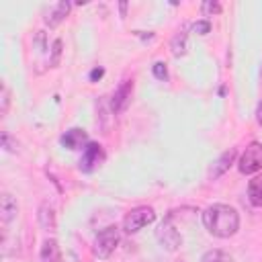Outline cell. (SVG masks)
<instances>
[{"instance_id":"1","label":"cell","mask_w":262,"mask_h":262,"mask_svg":"<svg viewBox=\"0 0 262 262\" xmlns=\"http://www.w3.org/2000/svg\"><path fill=\"white\" fill-rule=\"evenodd\" d=\"M203 223L207 231L215 237H231L237 227H239V215L233 207L217 203L205 209L203 213Z\"/></svg>"},{"instance_id":"2","label":"cell","mask_w":262,"mask_h":262,"mask_svg":"<svg viewBox=\"0 0 262 262\" xmlns=\"http://www.w3.org/2000/svg\"><path fill=\"white\" fill-rule=\"evenodd\" d=\"M119 239H121L119 227H115V225L104 227L102 231L96 233V237H94V248H92V250H94V254H96L98 258H108V256L117 250Z\"/></svg>"},{"instance_id":"3","label":"cell","mask_w":262,"mask_h":262,"mask_svg":"<svg viewBox=\"0 0 262 262\" xmlns=\"http://www.w3.org/2000/svg\"><path fill=\"white\" fill-rule=\"evenodd\" d=\"M156 219V213L151 207H135L131 209L125 219H123V229L127 233H137L139 229H143L145 225H149Z\"/></svg>"},{"instance_id":"4","label":"cell","mask_w":262,"mask_h":262,"mask_svg":"<svg viewBox=\"0 0 262 262\" xmlns=\"http://www.w3.org/2000/svg\"><path fill=\"white\" fill-rule=\"evenodd\" d=\"M237 168L242 174H254V172L262 170V143L252 141L239 156Z\"/></svg>"},{"instance_id":"5","label":"cell","mask_w":262,"mask_h":262,"mask_svg":"<svg viewBox=\"0 0 262 262\" xmlns=\"http://www.w3.org/2000/svg\"><path fill=\"white\" fill-rule=\"evenodd\" d=\"M104 158H106V156H104L102 145H98V143H88V145L84 147V151H82V158H80V170L86 172V174H90V172H94L96 168L102 166Z\"/></svg>"},{"instance_id":"6","label":"cell","mask_w":262,"mask_h":262,"mask_svg":"<svg viewBox=\"0 0 262 262\" xmlns=\"http://www.w3.org/2000/svg\"><path fill=\"white\" fill-rule=\"evenodd\" d=\"M158 239L162 242V246H164L166 250H176V248L180 246V242H182L180 233L172 227L170 219H166V221L158 227Z\"/></svg>"},{"instance_id":"7","label":"cell","mask_w":262,"mask_h":262,"mask_svg":"<svg viewBox=\"0 0 262 262\" xmlns=\"http://www.w3.org/2000/svg\"><path fill=\"white\" fill-rule=\"evenodd\" d=\"M61 143H63V147H68V149H82L84 145H88V135H86L84 129L74 127V129H68V131L61 135Z\"/></svg>"},{"instance_id":"8","label":"cell","mask_w":262,"mask_h":262,"mask_svg":"<svg viewBox=\"0 0 262 262\" xmlns=\"http://www.w3.org/2000/svg\"><path fill=\"white\" fill-rule=\"evenodd\" d=\"M68 12H70V2H55L49 8H45V23L53 29L68 16Z\"/></svg>"},{"instance_id":"9","label":"cell","mask_w":262,"mask_h":262,"mask_svg":"<svg viewBox=\"0 0 262 262\" xmlns=\"http://www.w3.org/2000/svg\"><path fill=\"white\" fill-rule=\"evenodd\" d=\"M131 90H133V84L131 80H125L113 94V111L115 113H123L129 104V98H131Z\"/></svg>"},{"instance_id":"10","label":"cell","mask_w":262,"mask_h":262,"mask_svg":"<svg viewBox=\"0 0 262 262\" xmlns=\"http://www.w3.org/2000/svg\"><path fill=\"white\" fill-rule=\"evenodd\" d=\"M235 156H237V149H227V151H223L221 156H219V160L211 166V170H209V176L211 178H219L221 174H225L227 170H229V166L235 162Z\"/></svg>"},{"instance_id":"11","label":"cell","mask_w":262,"mask_h":262,"mask_svg":"<svg viewBox=\"0 0 262 262\" xmlns=\"http://www.w3.org/2000/svg\"><path fill=\"white\" fill-rule=\"evenodd\" d=\"M41 262H61V250L55 239H45L41 246Z\"/></svg>"},{"instance_id":"12","label":"cell","mask_w":262,"mask_h":262,"mask_svg":"<svg viewBox=\"0 0 262 262\" xmlns=\"http://www.w3.org/2000/svg\"><path fill=\"white\" fill-rule=\"evenodd\" d=\"M248 199L254 207H262V174H256L248 184Z\"/></svg>"},{"instance_id":"13","label":"cell","mask_w":262,"mask_h":262,"mask_svg":"<svg viewBox=\"0 0 262 262\" xmlns=\"http://www.w3.org/2000/svg\"><path fill=\"white\" fill-rule=\"evenodd\" d=\"M0 211H2V221H4V223H8V221L14 217V213H16V203H14V199H12L10 194H2V199H0Z\"/></svg>"},{"instance_id":"14","label":"cell","mask_w":262,"mask_h":262,"mask_svg":"<svg viewBox=\"0 0 262 262\" xmlns=\"http://www.w3.org/2000/svg\"><path fill=\"white\" fill-rule=\"evenodd\" d=\"M172 53L176 57H180V55L186 53V33L184 31H180V33L174 35V39H172Z\"/></svg>"},{"instance_id":"15","label":"cell","mask_w":262,"mask_h":262,"mask_svg":"<svg viewBox=\"0 0 262 262\" xmlns=\"http://www.w3.org/2000/svg\"><path fill=\"white\" fill-rule=\"evenodd\" d=\"M201 262H233L231 256L223 250H209L207 254H203Z\"/></svg>"},{"instance_id":"16","label":"cell","mask_w":262,"mask_h":262,"mask_svg":"<svg viewBox=\"0 0 262 262\" xmlns=\"http://www.w3.org/2000/svg\"><path fill=\"white\" fill-rule=\"evenodd\" d=\"M154 76H156L158 80H166V76H168V72H166V63L156 61V63H154Z\"/></svg>"},{"instance_id":"17","label":"cell","mask_w":262,"mask_h":262,"mask_svg":"<svg viewBox=\"0 0 262 262\" xmlns=\"http://www.w3.org/2000/svg\"><path fill=\"white\" fill-rule=\"evenodd\" d=\"M217 12H221V4H217V2H205L203 4V14H217Z\"/></svg>"},{"instance_id":"18","label":"cell","mask_w":262,"mask_h":262,"mask_svg":"<svg viewBox=\"0 0 262 262\" xmlns=\"http://www.w3.org/2000/svg\"><path fill=\"white\" fill-rule=\"evenodd\" d=\"M192 29H194L199 35H207L209 29H211V23H209V20H199V23L192 25Z\"/></svg>"},{"instance_id":"19","label":"cell","mask_w":262,"mask_h":262,"mask_svg":"<svg viewBox=\"0 0 262 262\" xmlns=\"http://www.w3.org/2000/svg\"><path fill=\"white\" fill-rule=\"evenodd\" d=\"M59 53H61V41L57 39L53 43V59H51V66H57V59H59Z\"/></svg>"},{"instance_id":"20","label":"cell","mask_w":262,"mask_h":262,"mask_svg":"<svg viewBox=\"0 0 262 262\" xmlns=\"http://www.w3.org/2000/svg\"><path fill=\"white\" fill-rule=\"evenodd\" d=\"M8 96H10V94H8V88H6V86H2V115L8 111V100H10Z\"/></svg>"},{"instance_id":"21","label":"cell","mask_w":262,"mask_h":262,"mask_svg":"<svg viewBox=\"0 0 262 262\" xmlns=\"http://www.w3.org/2000/svg\"><path fill=\"white\" fill-rule=\"evenodd\" d=\"M256 121L258 125H262V100L258 102V108H256Z\"/></svg>"},{"instance_id":"22","label":"cell","mask_w":262,"mask_h":262,"mask_svg":"<svg viewBox=\"0 0 262 262\" xmlns=\"http://www.w3.org/2000/svg\"><path fill=\"white\" fill-rule=\"evenodd\" d=\"M100 74H102V70H94V72H92V78H96V76H100Z\"/></svg>"},{"instance_id":"23","label":"cell","mask_w":262,"mask_h":262,"mask_svg":"<svg viewBox=\"0 0 262 262\" xmlns=\"http://www.w3.org/2000/svg\"><path fill=\"white\" fill-rule=\"evenodd\" d=\"M260 76H262V74H260Z\"/></svg>"}]
</instances>
